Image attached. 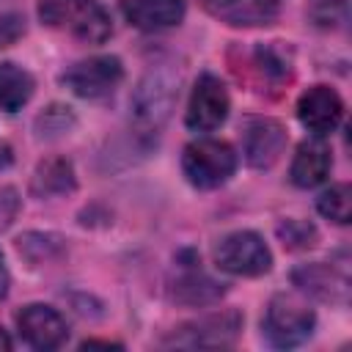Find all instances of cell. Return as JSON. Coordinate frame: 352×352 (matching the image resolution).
<instances>
[{
  "label": "cell",
  "mask_w": 352,
  "mask_h": 352,
  "mask_svg": "<svg viewBox=\"0 0 352 352\" xmlns=\"http://www.w3.org/2000/svg\"><path fill=\"white\" fill-rule=\"evenodd\" d=\"M179 82H182V74L170 63L151 66L140 77V82L129 99L132 121L140 132H157L170 118V113L179 102Z\"/></svg>",
  "instance_id": "cell-1"
},
{
  "label": "cell",
  "mask_w": 352,
  "mask_h": 352,
  "mask_svg": "<svg viewBox=\"0 0 352 352\" xmlns=\"http://www.w3.org/2000/svg\"><path fill=\"white\" fill-rule=\"evenodd\" d=\"M38 16L50 28H69L85 44H104L113 36L110 14L96 0H41Z\"/></svg>",
  "instance_id": "cell-2"
},
{
  "label": "cell",
  "mask_w": 352,
  "mask_h": 352,
  "mask_svg": "<svg viewBox=\"0 0 352 352\" xmlns=\"http://www.w3.org/2000/svg\"><path fill=\"white\" fill-rule=\"evenodd\" d=\"M236 170V151L228 140L198 138L184 146L182 173L198 190H214L226 184Z\"/></svg>",
  "instance_id": "cell-3"
},
{
  "label": "cell",
  "mask_w": 352,
  "mask_h": 352,
  "mask_svg": "<svg viewBox=\"0 0 352 352\" xmlns=\"http://www.w3.org/2000/svg\"><path fill=\"white\" fill-rule=\"evenodd\" d=\"M316 324V314L308 308V302L300 294H275L264 311V336L272 346L289 349L300 346L311 338Z\"/></svg>",
  "instance_id": "cell-4"
},
{
  "label": "cell",
  "mask_w": 352,
  "mask_h": 352,
  "mask_svg": "<svg viewBox=\"0 0 352 352\" xmlns=\"http://www.w3.org/2000/svg\"><path fill=\"white\" fill-rule=\"evenodd\" d=\"M214 264L231 275L258 278L270 272L272 253L256 231H234L214 245Z\"/></svg>",
  "instance_id": "cell-5"
},
{
  "label": "cell",
  "mask_w": 352,
  "mask_h": 352,
  "mask_svg": "<svg viewBox=\"0 0 352 352\" xmlns=\"http://www.w3.org/2000/svg\"><path fill=\"white\" fill-rule=\"evenodd\" d=\"M121 80H124V63L116 55L82 58L60 74V82L82 99H102L113 94Z\"/></svg>",
  "instance_id": "cell-6"
},
{
  "label": "cell",
  "mask_w": 352,
  "mask_h": 352,
  "mask_svg": "<svg viewBox=\"0 0 352 352\" xmlns=\"http://www.w3.org/2000/svg\"><path fill=\"white\" fill-rule=\"evenodd\" d=\"M228 110H231V99H228L226 82L217 74L204 72L190 94L184 124L192 132H214L228 118Z\"/></svg>",
  "instance_id": "cell-7"
},
{
  "label": "cell",
  "mask_w": 352,
  "mask_h": 352,
  "mask_svg": "<svg viewBox=\"0 0 352 352\" xmlns=\"http://www.w3.org/2000/svg\"><path fill=\"white\" fill-rule=\"evenodd\" d=\"M286 126L278 118L250 116L242 124V154L250 168H272L286 148Z\"/></svg>",
  "instance_id": "cell-8"
},
{
  "label": "cell",
  "mask_w": 352,
  "mask_h": 352,
  "mask_svg": "<svg viewBox=\"0 0 352 352\" xmlns=\"http://www.w3.org/2000/svg\"><path fill=\"white\" fill-rule=\"evenodd\" d=\"M292 283L297 286L300 294H308L319 302H330V305L349 302V275L344 267L324 261L300 264L292 270Z\"/></svg>",
  "instance_id": "cell-9"
},
{
  "label": "cell",
  "mask_w": 352,
  "mask_h": 352,
  "mask_svg": "<svg viewBox=\"0 0 352 352\" xmlns=\"http://www.w3.org/2000/svg\"><path fill=\"white\" fill-rule=\"evenodd\" d=\"M242 330V314L228 308L220 314H209L201 316L195 322L182 324L179 330H173V336L168 338V344L176 346H231L234 338Z\"/></svg>",
  "instance_id": "cell-10"
},
{
  "label": "cell",
  "mask_w": 352,
  "mask_h": 352,
  "mask_svg": "<svg viewBox=\"0 0 352 352\" xmlns=\"http://www.w3.org/2000/svg\"><path fill=\"white\" fill-rule=\"evenodd\" d=\"M297 118L300 124L314 132L316 138L333 132L344 118V102L336 88L330 85H311L297 99Z\"/></svg>",
  "instance_id": "cell-11"
},
{
  "label": "cell",
  "mask_w": 352,
  "mask_h": 352,
  "mask_svg": "<svg viewBox=\"0 0 352 352\" xmlns=\"http://www.w3.org/2000/svg\"><path fill=\"white\" fill-rule=\"evenodd\" d=\"M16 327H19V336L33 349H58L69 336L66 319L52 305H44V302L25 305L16 314Z\"/></svg>",
  "instance_id": "cell-12"
},
{
  "label": "cell",
  "mask_w": 352,
  "mask_h": 352,
  "mask_svg": "<svg viewBox=\"0 0 352 352\" xmlns=\"http://www.w3.org/2000/svg\"><path fill=\"white\" fill-rule=\"evenodd\" d=\"M198 6L231 28L272 25L280 14L278 0H198Z\"/></svg>",
  "instance_id": "cell-13"
},
{
  "label": "cell",
  "mask_w": 352,
  "mask_h": 352,
  "mask_svg": "<svg viewBox=\"0 0 352 352\" xmlns=\"http://www.w3.org/2000/svg\"><path fill=\"white\" fill-rule=\"evenodd\" d=\"M330 168H333V157H330L327 143L319 138H311L297 146L292 168H289V179L294 187L308 190V187L322 184L330 176Z\"/></svg>",
  "instance_id": "cell-14"
},
{
  "label": "cell",
  "mask_w": 352,
  "mask_h": 352,
  "mask_svg": "<svg viewBox=\"0 0 352 352\" xmlns=\"http://www.w3.org/2000/svg\"><path fill=\"white\" fill-rule=\"evenodd\" d=\"M121 14L138 30H165L184 19V0H121Z\"/></svg>",
  "instance_id": "cell-15"
},
{
  "label": "cell",
  "mask_w": 352,
  "mask_h": 352,
  "mask_svg": "<svg viewBox=\"0 0 352 352\" xmlns=\"http://www.w3.org/2000/svg\"><path fill=\"white\" fill-rule=\"evenodd\" d=\"M77 187L74 165L66 157H47L36 165L30 176V192L36 198H55V195H69Z\"/></svg>",
  "instance_id": "cell-16"
},
{
  "label": "cell",
  "mask_w": 352,
  "mask_h": 352,
  "mask_svg": "<svg viewBox=\"0 0 352 352\" xmlns=\"http://www.w3.org/2000/svg\"><path fill=\"white\" fill-rule=\"evenodd\" d=\"M33 77L28 69L6 60L0 63V110L6 113H16L19 107H25L33 96Z\"/></svg>",
  "instance_id": "cell-17"
},
{
  "label": "cell",
  "mask_w": 352,
  "mask_h": 352,
  "mask_svg": "<svg viewBox=\"0 0 352 352\" xmlns=\"http://www.w3.org/2000/svg\"><path fill=\"white\" fill-rule=\"evenodd\" d=\"M226 294V286L217 283L214 278L204 275V272H187L184 278L176 280V289H173V297L184 305H212L217 302L220 297Z\"/></svg>",
  "instance_id": "cell-18"
},
{
  "label": "cell",
  "mask_w": 352,
  "mask_h": 352,
  "mask_svg": "<svg viewBox=\"0 0 352 352\" xmlns=\"http://www.w3.org/2000/svg\"><path fill=\"white\" fill-rule=\"evenodd\" d=\"M16 250L30 264H50V261H55L66 253V245H63V236H58V234L28 231L16 239Z\"/></svg>",
  "instance_id": "cell-19"
},
{
  "label": "cell",
  "mask_w": 352,
  "mask_h": 352,
  "mask_svg": "<svg viewBox=\"0 0 352 352\" xmlns=\"http://www.w3.org/2000/svg\"><path fill=\"white\" fill-rule=\"evenodd\" d=\"M316 209L322 217L338 223V226H346L349 217H352V190L346 182H338L333 187H327L319 198H316Z\"/></svg>",
  "instance_id": "cell-20"
},
{
  "label": "cell",
  "mask_w": 352,
  "mask_h": 352,
  "mask_svg": "<svg viewBox=\"0 0 352 352\" xmlns=\"http://www.w3.org/2000/svg\"><path fill=\"white\" fill-rule=\"evenodd\" d=\"M74 124H77V118H74L72 107L55 102V104L44 107V110L36 116V124H33V126H36V135H38L41 140H55V138L69 135Z\"/></svg>",
  "instance_id": "cell-21"
},
{
  "label": "cell",
  "mask_w": 352,
  "mask_h": 352,
  "mask_svg": "<svg viewBox=\"0 0 352 352\" xmlns=\"http://www.w3.org/2000/svg\"><path fill=\"white\" fill-rule=\"evenodd\" d=\"M275 231H278V239L283 242V248H289V250H308L319 239L316 226L308 223V220H297V217L280 220Z\"/></svg>",
  "instance_id": "cell-22"
},
{
  "label": "cell",
  "mask_w": 352,
  "mask_h": 352,
  "mask_svg": "<svg viewBox=\"0 0 352 352\" xmlns=\"http://www.w3.org/2000/svg\"><path fill=\"white\" fill-rule=\"evenodd\" d=\"M308 16L319 28H344L349 16V6L346 0H314L308 8Z\"/></svg>",
  "instance_id": "cell-23"
},
{
  "label": "cell",
  "mask_w": 352,
  "mask_h": 352,
  "mask_svg": "<svg viewBox=\"0 0 352 352\" xmlns=\"http://www.w3.org/2000/svg\"><path fill=\"white\" fill-rule=\"evenodd\" d=\"M19 206H22V201H19L16 187H0V231H6L16 220Z\"/></svg>",
  "instance_id": "cell-24"
},
{
  "label": "cell",
  "mask_w": 352,
  "mask_h": 352,
  "mask_svg": "<svg viewBox=\"0 0 352 352\" xmlns=\"http://www.w3.org/2000/svg\"><path fill=\"white\" fill-rule=\"evenodd\" d=\"M25 33V19L19 14H0V47L14 44Z\"/></svg>",
  "instance_id": "cell-25"
},
{
  "label": "cell",
  "mask_w": 352,
  "mask_h": 352,
  "mask_svg": "<svg viewBox=\"0 0 352 352\" xmlns=\"http://www.w3.org/2000/svg\"><path fill=\"white\" fill-rule=\"evenodd\" d=\"M8 294V270H6V261H3V253H0V300Z\"/></svg>",
  "instance_id": "cell-26"
},
{
  "label": "cell",
  "mask_w": 352,
  "mask_h": 352,
  "mask_svg": "<svg viewBox=\"0 0 352 352\" xmlns=\"http://www.w3.org/2000/svg\"><path fill=\"white\" fill-rule=\"evenodd\" d=\"M82 349H94V346H102V349H113V346H121V344H113V341H99V338H88L80 344Z\"/></svg>",
  "instance_id": "cell-27"
},
{
  "label": "cell",
  "mask_w": 352,
  "mask_h": 352,
  "mask_svg": "<svg viewBox=\"0 0 352 352\" xmlns=\"http://www.w3.org/2000/svg\"><path fill=\"white\" fill-rule=\"evenodd\" d=\"M11 346H14V341H11V336H8V333H6L3 327H0V349H3V352H8Z\"/></svg>",
  "instance_id": "cell-28"
}]
</instances>
